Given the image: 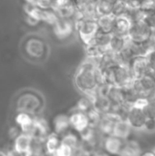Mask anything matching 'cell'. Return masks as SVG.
<instances>
[{
    "mask_svg": "<svg viewBox=\"0 0 155 156\" xmlns=\"http://www.w3.org/2000/svg\"><path fill=\"white\" fill-rule=\"evenodd\" d=\"M98 59L86 57L75 73L74 82L85 95L94 96L98 90L106 84L104 73L99 68Z\"/></svg>",
    "mask_w": 155,
    "mask_h": 156,
    "instance_id": "cell-1",
    "label": "cell"
},
{
    "mask_svg": "<svg viewBox=\"0 0 155 156\" xmlns=\"http://www.w3.org/2000/svg\"><path fill=\"white\" fill-rule=\"evenodd\" d=\"M22 51L25 57L34 62L43 61L48 54L46 40L37 35H27L22 41Z\"/></svg>",
    "mask_w": 155,
    "mask_h": 156,
    "instance_id": "cell-2",
    "label": "cell"
},
{
    "mask_svg": "<svg viewBox=\"0 0 155 156\" xmlns=\"http://www.w3.org/2000/svg\"><path fill=\"white\" fill-rule=\"evenodd\" d=\"M102 71L104 73L105 82L108 85L125 88L131 85L134 80L129 66L126 65H115Z\"/></svg>",
    "mask_w": 155,
    "mask_h": 156,
    "instance_id": "cell-3",
    "label": "cell"
},
{
    "mask_svg": "<svg viewBox=\"0 0 155 156\" xmlns=\"http://www.w3.org/2000/svg\"><path fill=\"white\" fill-rule=\"evenodd\" d=\"M24 12L27 18L34 21L35 24L44 22L52 26L58 18V16L53 9H44L37 5L27 4H24Z\"/></svg>",
    "mask_w": 155,
    "mask_h": 156,
    "instance_id": "cell-4",
    "label": "cell"
},
{
    "mask_svg": "<svg viewBox=\"0 0 155 156\" xmlns=\"http://www.w3.org/2000/svg\"><path fill=\"white\" fill-rule=\"evenodd\" d=\"M75 31L83 45H87L99 31L96 19L77 17L75 19Z\"/></svg>",
    "mask_w": 155,
    "mask_h": 156,
    "instance_id": "cell-5",
    "label": "cell"
},
{
    "mask_svg": "<svg viewBox=\"0 0 155 156\" xmlns=\"http://www.w3.org/2000/svg\"><path fill=\"white\" fill-rule=\"evenodd\" d=\"M16 105L20 112H25L27 114H34L41 107L42 100L37 93L32 90L25 91L18 98Z\"/></svg>",
    "mask_w": 155,
    "mask_h": 156,
    "instance_id": "cell-6",
    "label": "cell"
},
{
    "mask_svg": "<svg viewBox=\"0 0 155 156\" xmlns=\"http://www.w3.org/2000/svg\"><path fill=\"white\" fill-rule=\"evenodd\" d=\"M133 86L140 97L150 98L155 91V73L149 71L133 80Z\"/></svg>",
    "mask_w": 155,
    "mask_h": 156,
    "instance_id": "cell-7",
    "label": "cell"
},
{
    "mask_svg": "<svg viewBox=\"0 0 155 156\" xmlns=\"http://www.w3.org/2000/svg\"><path fill=\"white\" fill-rule=\"evenodd\" d=\"M153 35V30L148 27V25L143 21L132 22V27L128 33V38L134 43H143L151 38Z\"/></svg>",
    "mask_w": 155,
    "mask_h": 156,
    "instance_id": "cell-8",
    "label": "cell"
},
{
    "mask_svg": "<svg viewBox=\"0 0 155 156\" xmlns=\"http://www.w3.org/2000/svg\"><path fill=\"white\" fill-rule=\"evenodd\" d=\"M52 9L58 17L75 21L78 16V8L74 0H56Z\"/></svg>",
    "mask_w": 155,
    "mask_h": 156,
    "instance_id": "cell-9",
    "label": "cell"
},
{
    "mask_svg": "<svg viewBox=\"0 0 155 156\" xmlns=\"http://www.w3.org/2000/svg\"><path fill=\"white\" fill-rule=\"evenodd\" d=\"M51 27L55 36L58 39H66L75 32V21L73 19L58 16Z\"/></svg>",
    "mask_w": 155,
    "mask_h": 156,
    "instance_id": "cell-10",
    "label": "cell"
},
{
    "mask_svg": "<svg viewBox=\"0 0 155 156\" xmlns=\"http://www.w3.org/2000/svg\"><path fill=\"white\" fill-rule=\"evenodd\" d=\"M124 118L128 121L132 128L136 130L145 129L148 122V119L143 110H140L132 106H130L128 108Z\"/></svg>",
    "mask_w": 155,
    "mask_h": 156,
    "instance_id": "cell-11",
    "label": "cell"
},
{
    "mask_svg": "<svg viewBox=\"0 0 155 156\" xmlns=\"http://www.w3.org/2000/svg\"><path fill=\"white\" fill-rule=\"evenodd\" d=\"M129 68L132 73V76L135 79H138L140 77H142L143 75L146 74L147 72L151 71L150 68H149V64H148V59L146 56H137L134 57L130 64H129Z\"/></svg>",
    "mask_w": 155,
    "mask_h": 156,
    "instance_id": "cell-12",
    "label": "cell"
},
{
    "mask_svg": "<svg viewBox=\"0 0 155 156\" xmlns=\"http://www.w3.org/2000/svg\"><path fill=\"white\" fill-rule=\"evenodd\" d=\"M32 137L28 134L22 133L17 135L15 140L14 151L19 156H29L31 150Z\"/></svg>",
    "mask_w": 155,
    "mask_h": 156,
    "instance_id": "cell-13",
    "label": "cell"
},
{
    "mask_svg": "<svg viewBox=\"0 0 155 156\" xmlns=\"http://www.w3.org/2000/svg\"><path fill=\"white\" fill-rule=\"evenodd\" d=\"M132 21L128 15L115 16L114 28H113L112 35L128 37V33L132 27Z\"/></svg>",
    "mask_w": 155,
    "mask_h": 156,
    "instance_id": "cell-14",
    "label": "cell"
},
{
    "mask_svg": "<svg viewBox=\"0 0 155 156\" xmlns=\"http://www.w3.org/2000/svg\"><path fill=\"white\" fill-rule=\"evenodd\" d=\"M132 128L125 118H120L114 124L111 135H114L123 141L128 140L132 133Z\"/></svg>",
    "mask_w": 155,
    "mask_h": 156,
    "instance_id": "cell-15",
    "label": "cell"
},
{
    "mask_svg": "<svg viewBox=\"0 0 155 156\" xmlns=\"http://www.w3.org/2000/svg\"><path fill=\"white\" fill-rule=\"evenodd\" d=\"M124 145V141L114 136L108 135L104 141V149L106 152L111 155H119Z\"/></svg>",
    "mask_w": 155,
    "mask_h": 156,
    "instance_id": "cell-16",
    "label": "cell"
},
{
    "mask_svg": "<svg viewBox=\"0 0 155 156\" xmlns=\"http://www.w3.org/2000/svg\"><path fill=\"white\" fill-rule=\"evenodd\" d=\"M98 29L100 32L112 34L114 28L115 16L113 15H103L99 16L96 19Z\"/></svg>",
    "mask_w": 155,
    "mask_h": 156,
    "instance_id": "cell-17",
    "label": "cell"
},
{
    "mask_svg": "<svg viewBox=\"0 0 155 156\" xmlns=\"http://www.w3.org/2000/svg\"><path fill=\"white\" fill-rule=\"evenodd\" d=\"M69 122L70 126H72L76 131L80 133L89 127V118L82 112L73 113L69 117Z\"/></svg>",
    "mask_w": 155,
    "mask_h": 156,
    "instance_id": "cell-18",
    "label": "cell"
},
{
    "mask_svg": "<svg viewBox=\"0 0 155 156\" xmlns=\"http://www.w3.org/2000/svg\"><path fill=\"white\" fill-rule=\"evenodd\" d=\"M127 42H128V37L111 35L108 50L114 54H118L124 49V48L127 45Z\"/></svg>",
    "mask_w": 155,
    "mask_h": 156,
    "instance_id": "cell-19",
    "label": "cell"
},
{
    "mask_svg": "<svg viewBox=\"0 0 155 156\" xmlns=\"http://www.w3.org/2000/svg\"><path fill=\"white\" fill-rule=\"evenodd\" d=\"M142 152V147L137 142L128 141L124 143L123 148L119 156H140Z\"/></svg>",
    "mask_w": 155,
    "mask_h": 156,
    "instance_id": "cell-20",
    "label": "cell"
},
{
    "mask_svg": "<svg viewBox=\"0 0 155 156\" xmlns=\"http://www.w3.org/2000/svg\"><path fill=\"white\" fill-rule=\"evenodd\" d=\"M114 0H97L95 6L98 16L112 15Z\"/></svg>",
    "mask_w": 155,
    "mask_h": 156,
    "instance_id": "cell-21",
    "label": "cell"
},
{
    "mask_svg": "<svg viewBox=\"0 0 155 156\" xmlns=\"http://www.w3.org/2000/svg\"><path fill=\"white\" fill-rule=\"evenodd\" d=\"M70 126L69 117L65 114L58 115L54 120V127L57 133H62Z\"/></svg>",
    "mask_w": 155,
    "mask_h": 156,
    "instance_id": "cell-22",
    "label": "cell"
},
{
    "mask_svg": "<svg viewBox=\"0 0 155 156\" xmlns=\"http://www.w3.org/2000/svg\"><path fill=\"white\" fill-rule=\"evenodd\" d=\"M130 8L125 0H114L112 15L114 16H119L122 15H127Z\"/></svg>",
    "mask_w": 155,
    "mask_h": 156,
    "instance_id": "cell-23",
    "label": "cell"
},
{
    "mask_svg": "<svg viewBox=\"0 0 155 156\" xmlns=\"http://www.w3.org/2000/svg\"><path fill=\"white\" fill-rule=\"evenodd\" d=\"M143 16L142 20L148 25V27L153 30V32H155V10L143 9Z\"/></svg>",
    "mask_w": 155,
    "mask_h": 156,
    "instance_id": "cell-24",
    "label": "cell"
},
{
    "mask_svg": "<svg viewBox=\"0 0 155 156\" xmlns=\"http://www.w3.org/2000/svg\"><path fill=\"white\" fill-rule=\"evenodd\" d=\"M59 145H60V141H59L58 137L57 135H51L48 137V139L47 141L46 148L49 154H53L56 152V150L58 148Z\"/></svg>",
    "mask_w": 155,
    "mask_h": 156,
    "instance_id": "cell-25",
    "label": "cell"
},
{
    "mask_svg": "<svg viewBox=\"0 0 155 156\" xmlns=\"http://www.w3.org/2000/svg\"><path fill=\"white\" fill-rule=\"evenodd\" d=\"M148 121H155V99L149 98V102L143 110Z\"/></svg>",
    "mask_w": 155,
    "mask_h": 156,
    "instance_id": "cell-26",
    "label": "cell"
},
{
    "mask_svg": "<svg viewBox=\"0 0 155 156\" xmlns=\"http://www.w3.org/2000/svg\"><path fill=\"white\" fill-rule=\"evenodd\" d=\"M16 121L21 126V128H24L33 122V119L31 118L30 114L25 112H19L16 118Z\"/></svg>",
    "mask_w": 155,
    "mask_h": 156,
    "instance_id": "cell-27",
    "label": "cell"
},
{
    "mask_svg": "<svg viewBox=\"0 0 155 156\" xmlns=\"http://www.w3.org/2000/svg\"><path fill=\"white\" fill-rule=\"evenodd\" d=\"M74 154V150L72 148H70L69 146L60 143V145L58 146V148L56 150V152L53 154L54 156H73Z\"/></svg>",
    "mask_w": 155,
    "mask_h": 156,
    "instance_id": "cell-28",
    "label": "cell"
},
{
    "mask_svg": "<svg viewBox=\"0 0 155 156\" xmlns=\"http://www.w3.org/2000/svg\"><path fill=\"white\" fill-rule=\"evenodd\" d=\"M61 144H66L68 146H69L70 148H72L74 151L77 149V144H78V140L77 138L73 135V134H69L67 136H65L62 141H60Z\"/></svg>",
    "mask_w": 155,
    "mask_h": 156,
    "instance_id": "cell-29",
    "label": "cell"
},
{
    "mask_svg": "<svg viewBox=\"0 0 155 156\" xmlns=\"http://www.w3.org/2000/svg\"><path fill=\"white\" fill-rule=\"evenodd\" d=\"M148 102H149V99L148 98L140 97L131 106H132L134 108H137V109H140V110H144V108L147 106Z\"/></svg>",
    "mask_w": 155,
    "mask_h": 156,
    "instance_id": "cell-30",
    "label": "cell"
},
{
    "mask_svg": "<svg viewBox=\"0 0 155 156\" xmlns=\"http://www.w3.org/2000/svg\"><path fill=\"white\" fill-rule=\"evenodd\" d=\"M56 0H37V6L44 9H52Z\"/></svg>",
    "mask_w": 155,
    "mask_h": 156,
    "instance_id": "cell-31",
    "label": "cell"
},
{
    "mask_svg": "<svg viewBox=\"0 0 155 156\" xmlns=\"http://www.w3.org/2000/svg\"><path fill=\"white\" fill-rule=\"evenodd\" d=\"M130 9H140L142 8L144 0H125Z\"/></svg>",
    "mask_w": 155,
    "mask_h": 156,
    "instance_id": "cell-32",
    "label": "cell"
},
{
    "mask_svg": "<svg viewBox=\"0 0 155 156\" xmlns=\"http://www.w3.org/2000/svg\"><path fill=\"white\" fill-rule=\"evenodd\" d=\"M146 57H147V59H148V64H149L150 70L152 72L155 73V50L152 51L151 53H149Z\"/></svg>",
    "mask_w": 155,
    "mask_h": 156,
    "instance_id": "cell-33",
    "label": "cell"
},
{
    "mask_svg": "<svg viewBox=\"0 0 155 156\" xmlns=\"http://www.w3.org/2000/svg\"><path fill=\"white\" fill-rule=\"evenodd\" d=\"M75 156H90V154L86 150H79L76 153Z\"/></svg>",
    "mask_w": 155,
    "mask_h": 156,
    "instance_id": "cell-34",
    "label": "cell"
},
{
    "mask_svg": "<svg viewBox=\"0 0 155 156\" xmlns=\"http://www.w3.org/2000/svg\"><path fill=\"white\" fill-rule=\"evenodd\" d=\"M140 156H155L153 151H145V152H142V154H140Z\"/></svg>",
    "mask_w": 155,
    "mask_h": 156,
    "instance_id": "cell-35",
    "label": "cell"
},
{
    "mask_svg": "<svg viewBox=\"0 0 155 156\" xmlns=\"http://www.w3.org/2000/svg\"><path fill=\"white\" fill-rule=\"evenodd\" d=\"M24 4L36 5H37V0H24Z\"/></svg>",
    "mask_w": 155,
    "mask_h": 156,
    "instance_id": "cell-36",
    "label": "cell"
},
{
    "mask_svg": "<svg viewBox=\"0 0 155 156\" xmlns=\"http://www.w3.org/2000/svg\"><path fill=\"white\" fill-rule=\"evenodd\" d=\"M0 156H8V154H6L4 151H1L0 150Z\"/></svg>",
    "mask_w": 155,
    "mask_h": 156,
    "instance_id": "cell-37",
    "label": "cell"
},
{
    "mask_svg": "<svg viewBox=\"0 0 155 156\" xmlns=\"http://www.w3.org/2000/svg\"><path fill=\"white\" fill-rule=\"evenodd\" d=\"M96 156H109L108 154H99V155H96Z\"/></svg>",
    "mask_w": 155,
    "mask_h": 156,
    "instance_id": "cell-38",
    "label": "cell"
},
{
    "mask_svg": "<svg viewBox=\"0 0 155 156\" xmlns=\"http://www.w3.org/2000/svg\"><path fill=\"white\" fill-rule=\"evenodd\" d=\"M153 153H154V154H155V148L153 149Z\"/></svg>",
    "mask_w": 155,
    "mask_h": 156,
    "instance_id": "cell-39",
    "label": "cell"
},
{
    "mask_svg": "<svg viewBox=\"0 0 155 156\" xmlns=\"http://www.w3.org/2000/svg\"><path fill=\"white\" fill-rule=\"evenodd\" d=\"M154 123H155V121H154Z\"/></svg>",
    "mask_w": 155,
    "mask_h": 156,
    "instance_id": "cell-40",
    "label": "cell"
}]
</instances>
